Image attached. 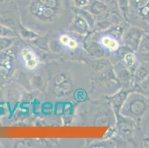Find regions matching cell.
<instances>
[{"label":"cell","mask_w":149,"mask_h":148,"mask_svg":"<svg viewBox=\"0 0 149 148\" xmlns=\"http://www.w3.org/2000/svg\"><path fill=\"white\" fill-rule=\"evenodd\" d=\"M100 47L108 53H116L120 50L121 43L118 38L111 33H104L99 38Z\"/></svg>","instance_id":"obj_6"},{"label":"cell","mask_w":149,"mask_h":148,"mask_svg":"<svg viewBox=\"0 0 149 148\" xmlns=\"http://www.w3.org/2000/svg\"><path fill=\"white\" fill-rule=\"evenodd\" d=\"M148 70L147 67H140V71L139 72V76L141 79H144L146 77V76L148 75Z\"/></svg>","instance_id":"obj_11"},{"label":"cell","mask_w":149,"mask_h":148,"mask_svg":"<svg viewBox=\"0 0 149 148\" xmlns=\"http://www.w3.org/2000/svg\"><path fill=\"white\" fill-rule=\"evenodd\" d=\"M143 90L145 93H149V81H146L143 85Z\"/></svg>","instance_id":"obj_12"},{"label":"cell","mask_w":149,"mask_h":148,"mask_svg":"<svg viewBox=\"0 0 149 148\" xmlns=\"http://www.w3.org/2000/svg\"><path fill=\"white\" fill-rule=\"evenodd\" d=\"M138 51L142 53L149 52V33H144L138 45Z\"/></svg>","instance_id":"obj_7"},{"label":"cell","mask_w":149,"mask_h":148,"mask_svg":"<svg viewBox=\"0 0 149 148\" xmlns=\"http://www.w3.org/2000/svg\"><path fill=\"white\" fill-rule=\"evenodd\" d=\"M58 44L67 52H74L77 51L80 47L78 38L70 33H62L57 37Z\"/></svg>","instance_id":"obj_5"},{"label":"cell","mask_w":149,"mask_h":148,"mask_svg":"<svg viewBox=\"0 0 149 148\" xmlns=\"http://www.w3.org/2000/svg\"><path fill=\"white\" fill-rule=\"evenodd\" d=\"M19 59L23 67L28 71H36L42 65L40 55L34 49L29 46H25L22 48Z\"/></svg>","instance_id":"obj_4"},{"label":"cell","mask_w":149,"mask_h":148,"mask_svg":"<svg viewBox=\"0 0 149 148\" xmlns=\"http://www.w3.org/2000/svg\"><path fill=\"white\" fill-rule=\"evenodd\" d=\"M147 107V101L143 96L133 94L129 96L123 110L128 116L137 118L144 113Z\"/></svg>","instance_id":"obj_3"},{"label":"cell","mask_w":149,"mask_h":148,"mask_svg":"<svg viewBox=\"0 0 149 148\" xmlns=\"http://www.w3.org/2000/svg\"><path fill=\"white\" fill-rule=\"evenodd\" d=\"M124 62L128 67H134L137 63V57L133 53H128L125 56Z\"/></svg>","instance_id":"obj_8"},{"label":"cell","mask_w":149,"mask_h":148,"mask_svg":"<svg viewBox=\"0 0 149 148\" xmlns=\"http://www.w3.org/2000/svg\"><path fill=\"white\" fill-rule=\"evenodd\" d=\"M129 8L132 21L149 31V0H134Z\"/></svg>","instance_id":"obj_2"},{"label":"cell","mask_w":149,"mask_h":148,"mask_svg":"<svg viewBox=\"0 0 149 148\" xmlns=\"http://www.w3.org/2000/svg\"><path fill=\"white\" fill-rule=\"evenodd\" d=\"M119 6L123 10H128L129 9V0H118Z\"/></svg>","instance_id":"obj_9"},{"label":"cell","mask_w":149,"mask_h":148,"mask_svg":"<svg viewBox=\"0 0 149 148\" xmlns=\"http://www.w3.org/2000/svg\"><path fill=\"white\" fill-rule=\"evenodd\" d=\"M28 10L31 29L44 31L59 28L67 9L64 0H30Z\"/></svg>","instance_id":"obj_1"},{"label":"cell","mask_w":149,"mask_h":148,"mask_svg":"<svg viewBox=\"0 0 149 148\" xmlns=\"http://www.w3.org/2000/svg\"><path fill=\"white\" fill-rule=\"evenodd\" d=\"M73 2L77 7H85L88 4L89 0H72Z\"/></svg>","instance_id":"obj_10"}]
</instances>
